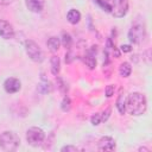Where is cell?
Wrapping results in <instances>:
<instances>
[{
  "label": "cell",
  "instance_id": "1",
  "mask_svg": "<svg viewBox=\"0 0 152 152\" xmlns=\"http://www.w3.org/2000/svg\"><path fill=\"white\" fill-rule=\"evenodd\" d=\"M147 107L146 97L140 93H132L126 100V109L132 115H141Z\"/></svg>",
  "mask_w": 152,
  "mask_h": 152
},
{
  "label": "cell",
  "instance_id": "2",
  "mask_svg": "<svg viewBox=\"0 0 152 152\" xmlns=\"http://www.w3.org/2000/svg\"><path fill=\"white\" fill-rule=\"evenodd\" d=\"M20 144L19 137L14 132H4L0 135V147L4 151H14L18 148Z\"/></svg>",
  "mask_w": 152,
  "mask_h": 152
},
{
  "label": "cell",
  "instance_id": "3",
  "mask_svg": "<svg viewBox=\"0 0 152 152\" xmlns=\"http://www.w3.org/2000/svg\"><path fill=\"white\" fill-rule=\"evenodd\" d=\"M107 2L110 6V13L116 18L124 17L128 11L127 0H107Z\"/></svg>",
  "mask_w": 152,
  "mask_h": 152
},
{
  "label": "cell",
  "instance_id": "4",
  "mask_svg": "<svg viewBox=\"0 0 152 152\" xmlns=\"http://www.w3.org/2000/svg\"><path fill=\"white\" fill-rule=\"evenodd\" d=\"M145 37H146V31H145V27L140 24H135L131 27L129 32H128V38L132 43L134 44H140L145 40Z\"/></svg>",
  "mask_w": 152,
  "mask_h": 152
},
{
  "label": "cell",
  "instance_id": "5",
  "mask_svg": "<svg viewBox=\"0 0 152 152\" xmlns=\"http://www.w3.org/2000/svg\"><path fill=\"white\" fill-rule=\"evenodd\" d=\"M44 138H45V133L43 132V129H40L38 127H32L26 133V140L32 146L40 145L43 142Z\"/></svg>",
  "mask_w": 152,
  "mask_h": 152
},
{
  "label": "cell",
  "instance_id": "6",
  "mask_svg": "<svg viewBox=\"0 0 152 152\" xmlns=\"http://www.w3.org/2000/svg\"><path fill=\"white\" fill-rule=\"evenodd\" d=\"M25 50L28 57L34 62H40L43 59V52L38 44H36L33 40H26L25 42Z\"/></svg>",
  "mask_w": 152,
  "mask_h": 152
},
{
  "label": "cell",
  "instance_id": "7",
  "mask_svg": "<svg viewBox=\"0 0 152 152\" xmlns=\"http://www.w3.org/2000/svg\"><path fill=\"white\" fill-rule=\"evenodd\" d=\"M0 36L4 39H11L14 36V30L8 21L0 20Z\"/></svg>",
  "mask_w": 152,
  "mask_h": 152
},
{
  "label": "cell",
  "instance_id": "8",
  "mask_svg": "<svg viewBox=\"0 0 152 152\" xmlns=\"http://www.w3.org/2000/svg\"><path fill=\"white\" fill-rule=\"evenodd\" d=\"M20 87H21L20 81L17 80V78H14V77H10V78H7V80L5 81V83H4V88H5V90H6L7 93H11V94L19 91V90H20Z\"/></svg>",
  "mask_w": 152,
  "mask_h": 152
},
{
  "label": "cell",
  "instance_id": "9",
  "mask_svg": "<svg viewBox=\"0 0 152 152\" xmlns=\"http://www.w3.org/2000/svg\"><path fill=\"white\" fill-rule=\"evenodd\" d=\"M97 147L100 151H113L115 148V141L110 137H103L100 139Z\"/></svg>",
  "mask_w": 152,
  "mask_h": 152
},
{
  "label": "cell",
  "instance_id": "10",
  "mask_svg": "<svg viewBox=\"0 0 152 152\" xmlns=\"http://www.w3.org/2000/svg\"><path fill=\"white\" fill-rule=\"evenodd\" d=\"M26 7L31 12H40L44 7V0H25Z\"/></svg>",
  "mask_w": 152,
  "mask_h": 152
},
{
  "label": "cell",
  "instance_id": "11",
  "mask_svg": "<svg viewBox=\"0 0 152 152\" xmlns=\"http://www.w3.org/2000/svg\"><path fill=\"white\" fill-rule=\"evenodd\" d=\"M66 18H68V21L70 24H77L81 19V14L77 10H70L66 14Z\"/></svg>",
  "mask_w": 152,
  "mask_h": 152
},
{
  "label": "cell",
  "instance_id": "12",
  "mask_svg": "<svg viewBox=\"0 0 152 152\" xmlns=\"http://www.w3.org/2000/svg\"><path fill=\"white\" fill-rule=\"evenodd\" d=\"M83 62L87 64V66L89 69H94L96 66V59L94 57V53L90 52V51H88V53L83 57Z\"/></svg>",
  "mask_w": 152,
  "mask_h": 152
},
{
  "label": "cell",
  "instance_id": "13",
  "mask_svg": "<svg viewBox=\"0 0 152 152\" xmlns=\"http://www.w3.org/2000/svg\"><path fill=\"white\" fill-rule=\"evenodd\" d=\"M116 108H118L120 114L124 115L126 113V99H125V96L122 94H120L118 100H116Z\"/></svg>",
  "mask_w": 152,
  "mask_h": 152
},
{
  "label": "cell",
  "instance_id": "14",
  "mask_svg": "<svg viewBox=\"0 0 152 152\" xmlns=\"http://www.w3.org/2000/svg\"><path fill=\"white\" fill-rule=\"evenodd\" d=\"M51 71L53 75H58L59 72V69H61V62H59V58L57 56H52L51 57Z\"/></svg>",
  "mask_w": 152,
  "mask_h": 152
},
{
  "label": "cell",
  "instance_id": "15",
  "mask_svg": "<svg viewBox=\"0 0 152 152\" xmlns=\"http://www.w3.org/2000/svg\"><path fill=\"white\" fill-rule=\"evenodd\" d=\"M131 71H132V68L129 65V63L127 62H124L120 64V68H119V72L122 77H128L131 75Z\"/></svg>",
  "mask_w": 152,
  "mask_h": 152
},
{
  "label": "cell",
  "instance_id": "16",
  "mask_svg": "<svg viewBox=\"0 0 152 152\" xmlns=\"http://www.w3.org/2000/svg\"><path fill=\"white\" fill-rule=\"evenodd\" d=\"M48 48L51 50V51H57L58 49H59V39L57 38V37H51V38H49V40H48Z\"/></svg>",
  "mask_w": 152,
  "mask_h": 152
},
{
  "label": "cell",
  "instance_id": "17",
  "mask_svg": "<svg viewBox=\"0 0 152 152\" xmlns=\"http://www.w3.org/2000/svg\"><path fill=\"white\" fill-rule=\"evenodd\" d=\"M94 2L97 4L103 11H106V12H110V6H109V4L107 2V0H94Z\"/></svg>",
  "mask_w": 152,
  "mask_h": 152
},
{
  "label": "cell",
  "instance_id": "18",
  "mask_svg": "<svg viewBox=\"0 0 152 152\" xmlns=\"http://www.w3.org/2000/svg\"><path fill=\"white\" fill-rule=\"evenodd\" d=\"M62 43H63V45L65 46V48H70V45H71V37H70V34H68V33H63V36H62Z\"/></svg>",
  "mask_w": 152,
  "mask_h": 152
},
{
  "label": "cell",
  "instance_id": "19",
  "mask_svg": "<svg viewBox=\"0 0 152 152\" xmlns=\"http://www.w3.org/2000/svg\"><path fill=\"white\" fill-rule=\"evenodd\" d=\"M91 124L93 125H95V126H97L101 121H102V119H101V114H99V113H95L93 116H91Z\"/></svg>",
  "mask_w": 152,
  "mask_h": 152
},
{
  "label": "cell",
  "instance_id": "20",
  "mask_svg": "<svg viewBox=\"0 0 152 152\" xmlns=\"http://www.w3.org/2000/svg\"><path fill=\"white\" fill-rule=\"evenodd\" d=\"M62 109H63L64 112H66V110L70 109V100H69V97H66V96L63 99V102H62Z\"/></svg>",
  "mask_w": 152,
  "mask_h": 152
},
{
  "label": "cell",
  "instance_id": "21",
  "mask_svg": "<svg viewBox=\"0 0 152 152\" xmlns=\"http://www.w3.org/2000/svg\"><path fill=\"white\" fill-rule=\"evenodd\" d=\"M113 94H114V86H113V84L107 86V87H106V96H107V97H110Z\"/></svg>",
  "mask_w": 152,
  "mask_h": 152
},
{
  "label": "cell",
  "instance_id": "22",
  "mask_svg": "<svg viewBox=\"0 0 152 152\" xmlns=\"http://www.w3.org/2000/svg\"><path fill=\"white\" fill-rule=\"evenodd\" d=\"M109 113H110V109H109V108H108L106 112H103V113H102V114H103V115H101V119H102V121H106V120L108 119V116H109Z\"/></svg>",
  "mask_w": 152,
  "mask_h": 152
},
{
  "label": "cell",
  "instance_id": "23",
  "mask_svg": "<svg viewBox=\"0 0 152 152\" xmlns=\"http://www.w3.org/2000/svg\"><path fill=\"white\" fill-rule=\"evenodd\" d=\"M131 50H132V48H131L129 45H122V46H121V51H122V52H129Z\"/></svg>",
  "mask_w": 152,
  "mask_h": 152
},
{
  "label": "cell",
  "instance_id": "24",
  "mask_svg": "<svg viewBox=\"0 0 152 152\" xmlns=\"http://www.w3.org/2000/svg\"><path fill=\"white\" fill-rule=\"evenodd\" d=\"M62 151H77V147L75 146H65L62 148Z\"/></svg>",
  "mask_w": 152,
  "mask_h": 152
},
{
  "label": "cell",
  "instance_id": "25",
  "mask_svg": "<svg viewBox=\"0 0 152 152\" xmlns=\"http://www.w3.org/2000/svg\"><path fill=\"white\" fill-rule=\"evenodd\" d=\"M13 0H0V5H10Z\"/></svg>",
  "mask_w": 152,
  "mask_h": 152
}]
</instances>
